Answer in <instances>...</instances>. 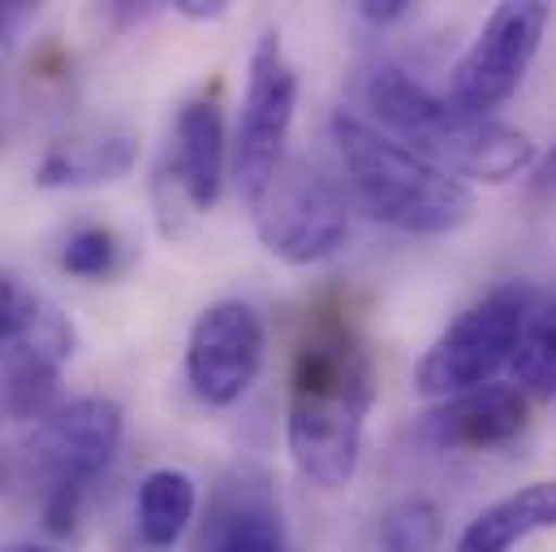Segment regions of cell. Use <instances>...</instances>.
<instances>
[{"label":"cell","instance_id":"cell-1","mask_svg":"<svg viewBox=\"0 0 556 552\" xmlns=\"http://www.w3.org/2000/svg\"><path fill=\"white\" fill-rule=\"evenodd\" d=\"M376 393V359L350 324L328 319L298 341L285 398V449L306 484L341 492L354 479Z\"/></svg>","mask_w":556,"mask_h":552},{"label":"cell","instance_id":"cell-2","mask_svg":"<svg viewBox=\"0 0 556 552\" xmlns=\"http://www.w3.org/2000/svg\"><path fill=\"white\" fill-rule=\"evenodd\" d=\"M367 104H371V122L393 138H402L410 151L422 160H431L435 168H444L457 181H483V186H505L522 173H531L535 164V142L496 122V117H479L457 109L448 96L431 91L427 83H418L415 74L397 70V65H380L367 78Z\"/></svg>","mask_w":556,"mask_h":552},{"label":"cell","instance_id":"cell-3","mask_svg":"<svg viewBox=\"0 0 556 552\" xmlns=\"http://www.w3.org/2000/svg\"><path fill=\"white\" fill-rule=\"evenodd\" d=\"M328 130H332V147H337L350 195L380 225H393L418 238H435L470 221L475 212L470 186L448 177L431 160H422L402 138L380 130L371 117L337 109Z\"/></svg>","mask_w":556,"mask_h":552},{"label":"cell","instance_id":"cell-4","mask_svg":"<svg viewBox=\"0 0 556 552\" xmlns=\"http://www.w3.org/2000/svg\"><path fill=\"white\" fill-rule=\"evenodd\" d=\"M535 315V293L527 285H501L470 302L418 359L415 385L427 398H457L496 380L514 363L527 319Z\"/></svg>","mask_w":556,"mask_h":552},{"label":"cell","instance_id":"cell-5","mask_svg":"<svg viewBox=\"0 0 556 552\" xmlns=\"http://www.w3.org/2000/svg\"><path fill=\"white\" fill-rule=\"evenodd\" d=\"M247 208L264 251L293 268L332 260L350 238V203L341 186L302 155H285Z\"/></svg>","mask_w":556,"mask_h":552},{"label":"cell","instance_id":"cell-6","mask_svg":"<svg viewBox=\"0 0 556 552\" xmlns=\"http://www.w3.org/2000/svg\"><path fill=\"white\" fill-rule=\"evenodd\" d=\"M553 22V9L544 0H505L492 9L475 43L462 52L448 78V100L466 113L492 117L527 78V70L540 57L544 30Z\"/></svg>","mask_w":556,"mask_h":552},{"label":"cell","instance_id":"cell-7","mask_svg":"<svg viewBox=\"0 0 556 552\" xmlns=\"http://www.w3.org/2000/svg\"><path fill=\"white\" fill-rule=\"evenodd\" d=\"M293 113H298V70L280 43V30L268 26L251 52L242 117L233 135V181H238L242 203H251L264 190V181L285 160Z\"/></svg>","mask_w":556,"mask_h":552},{"label":"cell","instance_id":"cell-8","mask_svg":"<svg viewBox=\"0 0 556 552\" xmlns=\"http://www.w3.org/2000/svg\"><path fill=\"white\" fill-rule=\"evenodd\" d=\"M122 436L126 411L113 398H74L35 423L26 462L48 484V492H87L113 466Z\"/></svg>","mask_w":556,"mask_h":552},{"label":"cell","instance_id":"cell-9","mask_svg":"<svg viewBox=\"0 0 556 552\" xmlns=\"http://www.w3.org/2000/svg\"><path fill=\"white\" fill-rule=\"evenodd\" d=\"M268 359V324L242 298L212 302L186 341V385L203 406H233L251 393Z\"/></svg>","mask_w":556,"mask_h":552},{"label":"cell","instance_id":"cell-10","mask_svg":"<svg viewBox=\"0 0 556 552\" xmlns=\"http://www.w3.org/2000/svg\"><path fill=\"white\" fill-rule=\"evenodd\" d=\"M190 552H289L280 497L264 466H233L212 488Z\"/></svg>","mask_w":556,"mask_h":552},{"label":"cell","instance_id":"cell-11","mask_svg":"<svg viewBox=\"0 0 556 552\" xmlns=\"http://www.w3.org/2000/svg\"><path fill=\"white\" fill-rule=\"evenodd\" d=\"M225 173H229L225 109L216 96H194L177 109L173 122V181L194 212H212L220 203Z\"/></svg>","mask_w":556,"mask_h":552},{"label":"cell","instance_id":"cell-12","mask_svg":"<svg viewBox=\"0 0 556 552\" xmlns=\"http://www.w3.org/2000/svg\"><path fill=\"white\" fill-rule=\"evenodd\" d=\"M527 393L514 385H483L457 398H444L435 411L422 414L418 436L435 449H492L514 440L527 427Z\"/></svg>","mask_w":556,"mask_h":552},{"label":"cell","instance_id":"cell-13","mask_svg":"<svg viewBox=\"0 0 556 552\" xmlns=\"http://www.w3.org/2000/svg\"><path fill=\"white\" fill-rule=\"evenodd\" d=\"M540 531H556V479L527 484L514 497L488 505L475 523H466L453 552H514Z\"/></svg>","mask_w":556,"mask_h":552},{"label":"cell","instance_id":"cell-14","mask_svg":"<svg viewBox=\"0 0 556 552\" xmlns=\"http://www.w3.org/2000/svg\"><path fill=\"white\" fill-rule=\"evenodd\" d=\"M139 160V142L126 135L74 138L56 142L43 151L35 181L48 190H87V186H109L122 181Z\"/></svg>","mask_w":556,"mask_h":552},{"label":"cell","instance_id":"cell-15","mask_svg":"<svg viewBox=\"0 0 556 552\" xmlns=\"http://www.w3.org/2000/svg\"><path fill=\"white\" fill-rule=\"evenodd\" d=\"M199 514V488L186 471L177 466H155L147 471L135 497V523L139 540L151 552H168L194 523Z\"/></svg>","mask_w":556,"mask_h":552},{"label":"cell","instance_id":"cell-16","mask_svg":"<svg viewBox=\"0 0 556 552\" xmlns=\"http://www.w3.org/2000/svg\"><path fill=\"white\" fill-rule=\"evenodd\" d=\"M509 367L518 376V385H514L518 393L540 398V402L556 398V302L527 319V333H522Z\"/></svg>","mask_w":556,"mask_h":552},{"label":"cell","instance_id":"cell-17","mask_svg":"<svg viewBox=\"0 0 556 552\" xmlns=\"http://www.w3.org/2000/svg\"><path fill=\"white\" fill-rule=\"evenodd\" d=\"M444 536V518L435 501L406 497L380 518V549L384 552H435Z\"/></svg>","mask_w":556,"mask_h":552},{"label":"cell","instance_id":"cell-18","mask_svg":"<svg viewBox=\"0 0 556 552\" xmlns=\"http://www.w3.org/2000/svg\"><path fill=\"white\" fill-rule=\"evenodd\" d=\"M122 264V238L104 225H83L61 247V268L78 280H104Z\"/></svg>","mask_w":556,"mask_h":552},{"label":"cell","instance_id":"cell-19","mask_svg":"<svg viewBox=\"0 0 556 552\" xmlns=\"http://www.w3.org/2000/svg\"><path fill=\"white\" fill-rule=\"evenodd\" d=\"M39 302L43 298H35L30 289H22L9 273H0V350H9L26 333V324L39 311Z\"/></svg>","mask_w":556,"mask_h":552},{"label":"cell","instance_id":"cell-20","mask_svg":"<svg viewBox=\"0 0 556 552\" xmlns=\"http://www.w3.org/2000/svg\"><path fill=\"white\" fill-rule=\"evenodd\" d=\"M527 195H531V203H535V208H548V212L556 208V142H553V151L535 155Z\"/></svg>","mask_w":556,"mask_h":552},{"label":"cell","instance_id":"cell-21","mask_svg":"<svg viewBox=\"0 0 556 552\" xmlns=\"http://www.w3.org/2000/svg\"><path fill=\"white\" fill-rule=\"evenodd\" d=\"M410 0H358V17L371 26H393L402 17H410Z\"/></svg>","mask_w":556,"mask_h":552},{"label":"cell","instance_id":"cell-22","mask_svg":"<svg viewBox=\"0 0 556 552\" xmlns=\"http://www.w3.org/2000/svg\"><path fill=\"white\" fill-rule=\"evenodd\" d=\"M173 13L194 17V22H212V17H225V13H229V4H225V0H177V4H173Z\"/></svg>","mask_w":556,"mask_h":552},{"label":"cell","instance_id":"cell-23","mask_svg":"<svg viewBox=\"0 0 556 552\" xmlns=\"http://www.w3.org/2000/svg\"><path fill=\"white\" fill-rule=\"evenodd\" d=\"M30 17V4H0V39H9Z\"/></svg>","mask_w":556,"mask_h":552},{"label":"cell","instance_id":"cell-24","mask_svg":"<svg viewBox=\"0 0 556 552\" xmlns=\"http://www.w3.org/2000/svg\"><path fill=\"white\" fill-rule=\"evenodd\" d=\"M9 552H52V549H39V544H17V549H9Z\"/></svg>","mask_w":556,"mask_h":552}]
</instances>
